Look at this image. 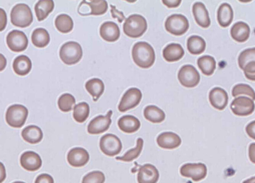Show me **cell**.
<instances>
[{
	"label": "cell",
	"instance_id": "obj_33",
	"mask_svg": "<svg viewBox=\"0 0 255 183\" xmlns=\"http://www.w3.org/2000/svg\"><path fill=\"white\" fill-rule=\"evenodd\" d=\"M55 25L60 32L66 33L72 30L73 21L69 15L66 14H61L56 17Z\"/></svg>",
	"mask_w": 255,
	"mask_h": 183
},
{
	"label": "cell",
	"instance_id": "obj_35",
	"mask_svg": "<svg viewBox=\"0 0 255 183\" xmlns=\"http://www.w3.org/2000/svg\"><path fill=\"white\" fill-rule=\"evenodd\" d=\"M143 146V139L141 138H138L136 141V145L134 148L128 150L123 156L116 157V159L127 162H131L139 156Z\"/></svg>",
	"mask_w": 255,
	"mask_h": 183
},
{
	"label": "cell",
	"instance_id": "obj_7",
	"mask_svg": "<svg viewBox=\"0 0 255 183\" xmlns=\"http://www.w3.org/2000/svg\"><path fill=\"white\" fill-rule=\"evenodd\" d=\"M100 148L104 154L113 157L121 152L122 149V143L116 135L108 133L101 138Z\"/></svg>",
	"mask_w": 255,
	"mask_h": 183
},
{
	"label": "cell",
	"instance_id": "obj_44",
	"mask_svg": "<svg viewBox=\"0 0 255 183\" xmlns=\"http://www.w3.org/2000/svg\"><path fill=\"white\" fill-rule=\"evenodd\" d=\"M111 13L112 16L114 18H117L119 19V22H122L123 18H124L123 12L119 11L115 7V6L111 5Z\"/></svg>",
	"mask_w": 255,
	"mask_h": 183
},
{
	"label": "cell",
	"instance_id": "obj_4",
	"mask_svg": "<svg viewBox=\"0 0 255 183\" xmlns=\"http://www.w3.org/2000/svg\"><path fill=\"white\" fill-rule=\"evenodd\" d=\"M83 55L82 48L78 42L68 41L63 44L60 48L59 56L65 64L69 65L78 63Z\"/></svg>",
	"mask_w": 255,
	"mask_h": 183
},
{
	"label": "cell",
	"instance_id": "obj_15",
	"mask_svg": "<svg viewBox=\"0 0 255 183\" xmlns=\"http://www.w3.org/2000/svg\"><path fill=\"white\" fill-rule=\"evenodd\" d=\"M67 159L71 166L74 167H81L88 162L89 154L84 148L75 147L69 151Z\"/></svg>",
	"mask_w": 255,
	"mask_h": 183
},
{
	"label": "cell",
	"instance_id": "obj_40",
	"mask_svg": "<svg viewBox=\"0 0 255 183\" xmlns=\"http://www.w3.org/2000/svg\"><path fill=\"white\" fill-rule=\"evenodd\" d=\"M105 176L104 173L99 171L89 173L83 178L82 183H104Z\"/></svg>",
	"mask_w": 255,
	"mask_h": 183
},
{
	"label": "cell",
	"instance_id": "obj_46",
	"mask_svg": "<svg viewBox=\"0 0 255 183\" xmlns=\"http://www.w3.org/2000/svg\"><path fill=\"white\" fill-rule=\"evenodd\" d=\"M249 157L250 161L255 164V143H252L249 146Z\"/></svg>",
	"mask_w": 255,
	"mask_h": 183
},
{
	"label": "cell",
	"instance_id": "obj_18",
	"mask_svg": "<svg viewBox=\"0 0 255 183\" xmlns=\"http://www.w3.org/2000/svg\"><path fill=\"white\" fill-rule=\"evenodd\" d=\"M156 142L158 145L162 148L173 149L180 145L181 139L174 132H164L158 136Z\"/></svg>",
	"mask_w": 255,
	"mask_h": 183
},
{
	"label": "cell",
	"instance_id": "obj_23",
	"mask_svg": "<svg viewBox=\"0 0 255 183\" xmlns=\"http://www.w3.org/2000/svg\"><path fill=\"white\" fill-rule=\"evenodd\" d=\"M234 12L232 6L228 3H222L217 11V20L223 27H228L233 21Z\"/></svg>",
	"mask_w": 255,
	"mask_h": 183
},
{
	"label": "cell",
	"instance_id": "obj_16",
	"mask_svg": "<svg viewBox=\"0 0 255 183\" xmlns=\"http://www.w3.org/2000/svg\"><path fill=\"white\" fill-rule=\"evenodd\" d=\"M20 163L25 170L33 172L38 170L41 167L42 160L37 153L28 151L21 155Z\"/></svg>",
	"mask_w": 255,
	"mask_h": 183
},
{
	"label": "cell",
	"instance_id": "obj_14",
	"mask_svg": "<svg viewBox=\"0 0 255 183\" xmlns=\"http://www.w3.org/2000/svg\"><path fill=\"white\" fill-rule=\"evenodd\" d=\"M159 177L157 168L152 164H145L139 168L137 180L138 183H156Z\"/></svg>",
	"mask_w": 255,
	"mask_h": 183
},
{
	"label": "cell",
	"instance_id": "obj_12",
	"mask_svg": "<svg viewBox=\"0 0 255 183\" xmlns=\"http://www.w3.org/2000/svg\"><path fill=\"white\" fill-rule=\"evenodd\" d=\"M7 45L12 51L19 52L24 50L28 45V39L25 33L20 30L9 32L6 38Z\"/></svg>",
	"mask_w": 255,
	"mask_h": 183
},
{
	"label": "cell",
	"instance_id": "obj_47",
	"mask_svg": "<svg viewBox=\"0 0 255 183\" xmlns=\"http://www.w3.org/2000/svg\"><path fill=\"white\" fill-rule=\"evenodd\" d=\"M6 23V16L5 11L0 8V30L4 29Z\"/></svg>",
	"mask_w": 255,
	"mask_h": 183
},
{
	"label": "cell",
	"instance_id": "obj_41",
	"mask_svg": "<svg viewBox=\"0 0 255 183\" xmlns=\"http://www.w3.org/2000/svg\"><path fill=\"white\" fill-rule=\"evenodd\" d=\"M244 74L249 80L255 81V61L248 63L244 67Z\"/></svg>",
	"mask_w": 255,
	"mask_h": 183
},
{
	"label": "cell",
	"instance_id": "obj_36",
	"mask_svg": "<svg viewBox=\"0 0 255 183\" xmlns=\"http://www.w3.org/2000/svg\"><path fill=\"white\" fill-rule=\"evenodd\" d=\"M75 98L71 94L65 93L62 94L58 100L60 110L63 112L71 111L75 104Z\"/></svg>",
	"mask_w": 255,
	"mask_h": 183
},
{
	"label": "cell",
	"instance_id": "obj_2",
	"mask_svg": "<svg viewBox=\"0 0 255 183\" xmlns=\"http://www.w3.org/2000/svg\"><path fill=\"white\" fill-rule=\"evenodd\" d=\"M147 21L141 15L133 14L127 17L123 24L124 33L132 38L141 36L146 30Z\"/></svg>",
	"mask_w": 255,
	"mask_h": 183
},
{
	"label": "cell",
	"instance_id": "obj_1",
	"mask_svg": "<svg viewBox=\"0 0 255 183\" xmlns=\"http://www.w3.org/2000/svg\"><path fill=\"white\" fill-rule=\"evenodd\" d=\"M131 54L134 62L140 68H149L154 62V50L146 42L139 41L135 43L132 47Z\"/></svg>",
	"mask_w": 255,
	"mask_h": 183
},
{
	"label": "cell",
	"instance_id": "obj_29",
	"mask_svg": "<svg viewBox=\"0 0 255 183\" xmlns=\"http://www.w3.org/2000/svg\"><path fill=\"white\" fill-rule=\"evenodd\" d=\"M54 3L51 0H41L37 1L34 6L36 16L38 21L45 19L53 10Z\"/></svg>",
	"mask_w": 255,
	"mask_h": 183
},
{
	"label": "cell",
	"instance_id": "obj_21",
	"mask_svg": "<svg viewBox=\"0 0 255 183\" xmlns=\"http://www.w3.org/2000/svg\"><path fill=\"white\" fill-rule=\"evenodd\" d=\"M251 29L249 25L243 21H238L233 24L231 28L232 37L236 41L244 42L249 38Z\"/></svg>",
	"mask_w": 255,
	"mask_h": 183
},
{
	"label": "cell",
	"instance_id": "obj_48",
	"mask_svg": "<svg viewBox=\"0 0 255 183\" xmlns=\"http://www.w3.org/2000/svg\"><path fill=\"white\" fill-rule=\"evenodd\" d=\"M243 183H255V176L244 181Z\"/></svg>",
	"mask_w": 255,
	"mask_h": 183
},
{
	"label": "cell",
	"instance_id": "obj_10",
	"mask_svg": "<svg viewBox=\"0 0 255 183\" xmlns=\"http://www.w3.org/2000/svg\"><path fill=\"white\" fill-rule=\"evenodd\" d=\"M180 173L183 177L191 178L193 181L198 182L206 177L207 169L202 163H186L181 167Z\"/></svg>",
	"mask_w": 255,
	"mask_h": 183
},
{
	"label": "cell",
	"instance_id": "obj_19",
	"mask_svg": "<svg viewBox=\"0 0 255 183\" xmlns=\"http://www.w3.org/2000/svg\"><path fill=\"white\" fill-rule=\"evenodd\" d=\"M192 12L197 23L203 28L208 27L211 24L208 10L204 4L200 1L195 2L192 6Z\"/></svg>",
	"mask_w": 255,
	"mask_h": 183
},
{
	"label": "cell",
	"instance_id": "obj_11",
	"mask_svg": "<svg viewBox=\"0 0 255 183\" xmlns=\"http://www.w3.org/2000/svg\"><path fill=\"white\" fill-rule=\"evenodd\" d=\"M230 108L235 115L246 116L251 114L254 112L255 104L251 98L241 96L235 98L232 101Z\"/></svg>",
	"mask_w": 255,
	"mask_h": 183
},
{
	"label": "cell",
	"instance_id": "obj_20",
	"mask_svg": "<svg viewBox=\"0 0 255 183\" xmlns=\"http://www.w3.org/2000/svg\"><path fill=\"white\" fill-rule=\"evenodd\" d=\"M101 37L109 42L117 40L120 36V30L117 24L111 21L104 22L100 26Z\"/></svg>",
	"mask_w": 255,
	"mask_h": 183
},
{
	"label": "cell",
	"instance_id": "obj_43",
	"mask_svg": "<svg viewBox=\"0 0 255 183\" xmlns=\"http://www.w3.org/2000/svg\"><path fill=\"white\" fill-rule=\"evenodd\" d=\"M246 131L248 136L255 140V120L249 123L246 127Z\"/></svg>",
	"mask_w": 255,
	"mask_h": 183
},
{
	"label": "cell",
	"instance_id": "obj_42",
	"mask_svg": "<svg viewBox=\"0 0 255 183\" xmlns=\"http://www.w3.org/2000/svg\"><path fill=\"white\" fill-rule=\"evenodd\" d=\"M34 183H54V180L50 175L42 174L37 176Z\"/></svg>",
	"mask_w": 255,
	"mask_h": 183
},
{
	"label": "cell",
	"instance_id": "obj_28",
	"mask_svg": "<svg viewBox=\"0 0 255 183\" xmlns=\"http://www.w3.org/2000/svg\"><path fill=\"white\" fill-rule=\"evenodd\" d=\"M143 115L146 119L154 123H161L165 118L164 112L153 105L146 106L143 110Z\"/></svg>",
	"mask_w": 255,
	"mask_h": 183
},
{
	"label": "cell",
	"instance_id": "obj_24",
	"mask_svg": "<svg viewBox=\"0 0 255 183\" xmlns=\"http://www.w3.org/2000/svg\"><path fill=\"white\" fill-rule=\"evenodd\" d=\"M184 54V50L180 44L171 43L167 45L163 49L162 55L168 62L176 61L180 59Z\"/></svg>",
	"mask_w": 255,
	"mask_h": 183
},
{
	"label": "cell",
	"instance_id": "obj_17",
	"mask_svg": "<svg viewBox=\"0 0 255 183\" xmlns=\"http://www.w3.org/2000/svg\"><path fill=\"white\" fill-rule=\"evenodd\" d=\"M209 99L215 108L223 110L228 102V95L226 91L220 87L213 88L209 92Z\"/></svg>",
	"mask_w": 255,
	"mask_h": 183
},
{
	"label": "cell",
	"instance_id": "obj_27",
	"mask_svg": "<svg viewBox=\"0 0 255 183\" xmlns=\"http://www.w3.org/2000/svg\"><path fill=\"white\" fill-rule=\"evenodd\" d=\"M85 88L92 96L93 100L96 101L104 92L105 85L101 79L93 78L86 83Z\"/></svg>",
	"mask_w": 255,
	"mask_h": 183
},
{
	"label": "cell",
	"instance_id": "obj_39",
	"mask_svg": "<svg viewBox=\"0 0 255 183\" xmlns=\"http://www.w3.org/2000/svg\"><path fill=\"white\" fill-rule=\"evenodd\" d=\"M251 61H255V47L244 50L240 53L238 57V64L242 70Z\"/></svg>",
	"mask_w": 255,
	"mask_h": 183
},
{
	"label": "cell",
	"instance_id": "obj_25",
	"mask_svg": "<svg viewBox=\"0 0 255 183\" xmlns=\"http://www.w3.org/2000/svg\"><path fill=\"white\" fill-rule=\"evenodd\" d=\"M21 136L26 142L34 144L41 141L43 132L38 126L32 125L25 127L22 130Z\"/></svg>",
	"mask_w": 255,
	"mask_h": 183
},
{
	"label": "cell",
	"instance_id": "obj_38",
	"mask_svg": "<svg viewBox=\"0 0 255 183\" xmlns=\"http://www.w3.org/2000/svg\"><path fill=\"white\" fill-rule=\"evenodd\" d=\"M232 94L234 97L241 94L250 96L254 100H255V92L249 85L246 84H239L235 85L232 91Z\"/></svg>",
	"mask_w": 255,
	"mask_h": 183
},
{
	"label": "cell",
	"instance_id": "obj_31",
	"mask_svg": "<svg viewBox=\"0 0 255 183\" xmlns=\"http://www.w3.org/2000/svg\"><path fill=\"white\" fill-rule=\"evenodd\" d=\"M197 65L202 73L207 76L212 75L216 69V62L210 55H204L197 60Z\"/></svg>",
	"mask_w": 255,
	"mask_h": 183
},
{
	"label": "cell",
	"instance_id": "obj_3",
	"mask_svg": "<svg viewBox=\"0 0 255 183\" xmlns=\"http://www.w3.org/2000/svg\"><path fill=\"white\" fill-rule=\"evenodd\" d=\"M10 21L13 25L17 27L29 26L33 21L30 8L25 3L16 4L11 10Z\"/></svg>",
	"mask_w": 255,
	"mask_h": 183
},
{
	"label": "cell",
	"instance_id": "obj_32",
	"mask_svg": "<svg viewBox=\"0 0 255 183\" xmlns=\"http://www.w3.org/2000/svg\"><path fill=\"white\" fill-rule=\"evenodd\" d=\"M31 41L33 44L36 47H44L49 43L50 36L45 29L37 28L32 32Z\"/></svg>",
	"mask_w": 255,
	"mask_h": 183
},
{
	"label": "cell",
	"instance_id": "obj_5",
	"mask_svg": "<svg viewBox=\"0 0 255 183\" xmlns=\"http://www.w3.org/2000/svg\"><path fill=\"white\" fill-rule=\"evenodd\" d=\"M28 114L27 108L23 105L15 104L9 106L5 114L7 123L14 128L21 127L25 123Z\"/></svg>",
	"mask_w": 255,
	"mask_h": 183
},
{
	"label": "cell",
	"instance_id": "obj_49",
	"mask_svg": "<svg viewBox=\"0 0 255 183\" xmlns=\"http://www.w3.org/2000/svg\"><path fill=\"white\" fill-rule=\"evenodd\" d=\"M12 183H24L23 182H21V181H16V182H14Z\"/></svg>",
	"mask_w": 255,
	"mask_h": 183
},
{
	"label": "cell",
	"instance_id": "obj_13",
	"mask_svg": "<svg viewBox=\"0 0 255 183\" xmlns=\"http://www.w3.org/2000/svg\"><path fill=\"white\" fill-rule=\"evenodd\" d=\"M113 111L110 110L106 115H100L93 119L89 123L87 131L91 134H99L106 131L112 123Z\"/></svg>",
	"mask_w": 255,
	"mask_h": 183
},
{
	"label": "cell",
	"instance_id": "obj_30",
	"mask_svg": "<svg viewBox=\"0 0 255 183\" xmlns=\"http://www.w3.org/2000/svg\"><path fill=\"white\" fill-rule=\"evenodd\" d=\"M206 45L205 40L198 35H192L187 39V47L189 52L192 54H201L205 50Z\"/></svg>",
	"mask_w": 255,
	"mask_h": 183
},
{
	"label": "cell",
	"instance_id": "obj_26",
	"mask_svg": "<svg viewBox=\"0 0 255 183\" xmlns=\"http://www.w3.org/2000/svg\"><path fill=\"white\" fill-rule=\"evenodd\" d=\"M32 63L30 59L26 55H21L16 57L12 64L14 72L19 76H24L31 70Z\"/></svg>",
	"mask_w": 255,
	"mask_h": 183
},
{
	"label": "cell",
	"instance_id": "obj_22",
	"mask_svg": "<svg viewBox=\"0 0 255 183\" xmlns=\"http://www.w3.org/2000/svg\"><path fill=\"white\" fill-rule=\"evenodd\" d=\"M118 125L119 128L124 132L132 133L139 129L140 122L136 117L131 115H126L119 119Z\"/></svg>",
	"mask_w": 255,
	"mask_h": 183
},
{
	"label": "cell",
	"instance_id": "obj_9",
	"mask_svg": "<svg viewBox=\"0 0 255 183\" xmlns=\"http://www.w3.org/2000/svg\"><path fill=\"white\" fill-rule=\"evenodd\" d=\"M142 98L140 90L136 88L128 89L123 94L118 106L120 111L124 112L137 106Z\"/></svg>",
	"mask_w": 255,
	"mask_h": 183
},
{
	"label": "cell",
	"instance_id": "obj_37",
	"mask_svg": "<svg viewBox=\"0 0 255 183\" xmlns=\"http://www.w3.org/2000/svg\"><path fill=\"white\" fill-rule=\"evenodd\" d=\"M85 2L90 6V14L101 15L105 13L108 9V5L106 0H93L90 1H85Z\"/></svg>",
	"mask_w": 255,
	"mask_h": 183
},
{
	"label": "cell",
	"instance_id": "obj_45",
	"mask_svg": "<svg viewBox=\"0 0 255 183\" xmlns=\"http://www.w3.org/2000/svg\"><path fill=\"white\" fill-rule=\"evenodd\" d=\"M163 4L168 7H175L181 2V0H162Z\"/></svg>",
	"mask_w": 255,
	"mask_h": 183
},
{
	"label": "cell",
	"instance_id": "obj_6",
	"mask_svg": "<svg viewBox=\"0 0 255 183\" xmlns=\"http://www.w3.org/2000/svg\"><path fill=\"white\" fill-rule=\"evenodd\" d=\"M189 26L188 20L181 14H172L168 16L165 21L166 30L175 35L183 34L187 31Z\"/></svg>",
	"mask_w": 255,
	"mask_h": 183
},
{
	"label": "cell",
	"instance_id": "obj_34",
	"mask_svg": "<svg viewBox=\"0 0 255 183\" xmlns=\"http://www.w3.org/2000/svg\"><path fill=\"white\" fill-rule=\"evenodd\" d=\"M90 113L89 104L86 102H82L76 104L73 109V116L76 121L83 123L87 119Z\"/></svg>",
	"mask_w": 255,
	"mask_h": 183
},
{
	"label": "cell",
	"instance_id": "obj_8",
	"mask_svg": "<svg viewBox=\"0 0 255 183\" xmlns=\"http://www.w3.org/2000/svg\"><path fill=\"white\" fill-rule=\"evenodd\" d=\"M178 79L181 84L187 88H193L200 82V76L197 69L191 65L182 66L178 73Z\"/></svg>",
	"mask_w": 255,
	"mask_h": 183
}]
</instances>
